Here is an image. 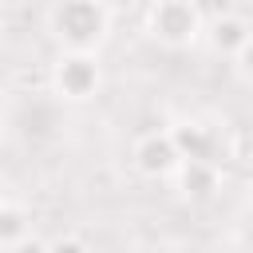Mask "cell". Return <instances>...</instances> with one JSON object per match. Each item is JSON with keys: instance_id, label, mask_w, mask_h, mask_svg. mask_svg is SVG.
I'll use <instances>...</instances> for the list:
<instances>
[{"instance_id": "6da1fadb", "label": "cell", "mask_w": 253, "mask_h": 253, "mask_svg": "<svg viewBox=\"0 0 253 253\" xmlns=\"http://www.w3.org/2000/svg\"><path fill=\"white\" fill-rule=\"evenodd\" d=\"M51 36L63 43V51H91L111 32V8L99 0H63L47 12Z\"/></svg>"}, {"instance_id": "7a4b0ae2", "label": "cell", "mask_w": 253, "mask_h": 253, "mask_svg": "<svg viewBox=\"0 0 253 253\" xmlns=\"http://www.w3.org/2000/svg\"><path fill=\"white\" fill-rule=\"evenodd\" d=\"M206 32V16L190 0H158L146 8V36L162 47H190Z\"/></svg>"}, {"instance_id": "3957f363", "label": "cell", "mask_w": 253, "mask_h": 253, "mask_svg": "<svg viewBox=\"0 0 253 253\" xmlns=\"http://www.w3.org/2000/svg\"><path fill=\"white\" fill-rule=\"evenodd\" d=\"M103 87V63L91 51H59L51 63V91L67 103H87Z\"/></svg>"}, {"instance_id": "277c9868", "label": "cell", "mask_w": 253, "mask_h": 253, "mask_svg": "<svg viewBox=\"0 0 253 253\" xmlns=\"http://www.w3.org/2000/svg\"><path fill=\"white\" fill-rule=\"evenodd\" d=\"M130 162H134V170H138L142 178H170V174H178L182 154H178L170 130H146V134L134 142Z\"/></svg>"}, {"instance_id": "5b68a950", "label": "cell", "mask_w": 253, "mask_h": 253, "mask_svg": "<svg viewBox=\"0 0 253 253\" xmlns=\"http://www.w3.org/2000/svg\"><path fill=\"white\" fill-rule=\"evenodd\" d=\"M170 138H174V146H178V154H182V162H221V134L210 126V123H198V119H186V123H178L174 130H170Z\"/></svg>"}, {"instance_id": "8992f818", "label": "cell", "mask_w": 253, "mask_h": 253, "mask_svg": "<svg viewBox=\"0 0 253 253\" xmlns=\"http://www.w3.org/2000/svg\"><path fill=\"white\" fill-rule=\"evenodd\" d=\"M249 36H253V24L241 12H221V16H213L206 24V40H210V47L217 55H237L249 43Z\"/></svg>"}, {"instance_id": "52a82bcc", "label": "cell", "mask_w": 253, "mask_h": 253, "mask_svg": "<svg viewBox=\"0 0 253 253\" xmlns=\"http://www.w3.org/2000/svg\"><path fill=\"white\" fill-rule=\"evenodd\" d=\"M221 186V174L213 162H182L178 166V190L186 202H210Z\"/></svg>"}, {"instance_id": "ba28073f", "label": "cell", "mask_w": 253, "mask_h": 253, "mask_svg": "<svg viewBox=\"0 0 253 253\" xmlns=\"http://www.w3.org/2000/svg\"><path fill=\"white\" fill-rule=\"evenodd\" d=\"M24 237H32V217H28V210L16 206V202H0V245L12 249V245L24 241Z\"/></svg>"}, {"instance_id": "9c48e42d", "label": "cell", "mask_w": 253, "mask_h": 253, "mask_svg": "<svg viewBox=\"0 0 253 253\" xmlns=\"http://www.w3.org/2000/svg\"><path fill=\"white\" fill-rule=\"evenodd\" d=\"M47 253H91V245H87L83 237L67 233V237H55V241H47Z\"/></svg>"}, {"instance_id": "30bf717a", "label": "cell", "mask_w": 253, "mask_h": 253, "mask_svg": "<svg viewBox=\"0 0 253 253\" xmlns=\"http://www.w3.org/2000/svg\"><path fill=\"white\" fill-rule=\"evenodd\" d=\"M233 63H237V71H241V79L245 83H253V36H249V43L233 55Z\"/></svg>"}, {"instance_id": "8fae6325", "label": "cell", "mask_w": 253, "mask_h": 253, "mask_svg": "<svg viewBox=\"0 0 253 253\" xmlns=\"http://www.w3.org/2000/svg\"><path fill=\"white\" fill-rule=\"evenodd\" d=\"M8 253H47V241H40V237H24V241H16Z\"/></svg>"}]
</instances>
